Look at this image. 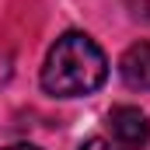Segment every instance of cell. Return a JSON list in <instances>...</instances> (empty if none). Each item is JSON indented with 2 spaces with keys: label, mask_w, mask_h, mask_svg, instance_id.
I'll use <instances>...</instances> for the list:
<instances>
[{
  "label": "cell",
  "mask_w": 150,
  "mask_h": 150,
  "mask_svg": "<svg viewBox=\"0 0 150 150\" xmlns=\"http://www.w3.org/2000/svg\"><path fill=\"white\" fill-rule=\"evenodd\" d=\"M108 77V59L101 45L84 32H67L52 42L45 67H42V87L52 98H84L94 94Z\"/></svg>",
  "instance_id": "cell-1"
},
{
  "label": "cell",
  "mask_w": 150,
  "mask_h": 150,
  "mask_svg": "<svg viewBox=\"0 0 150 150\" xmlns=\"http://www.w3.org/2000/svg\"><path fill=\"white\" fill-rule=\"evenodd\" d=\"M108 129H112L115 143L122 150H140V147H147V140H150L147 115L140 108H133V105H115L108 112Z\"/></svg>",
  "instance_id": "cell-2"
},
{
  "label": "cell",
  "mask_w": 150,
  "mask_h": 150,
  "mask_svg": "<svg viewBox=\"0 0 150 150\" xmlns=\"http://www.w3.org/2000/svg\"><path fill=\"white\" fill-rule=\"evenodd\" d=\"M119 74L129 87L136 91H150V42H136L122 52L119 59Z\"/></svg>",
  "instance_id": "cell-3"
},
{
  "label": "cell",
  "mask_w": 150,
  "mask_h": 150,
  "mask_svg": "<svg viewBox=\"0 0 150 150\" xmlns=\"http://www.w3.org/2000/svg\"><path fill=\"white\" fill-rule=\"evenodd\" d=\"M80 150H119V143L101 140V136H91V140H84V143H80Z\"/></svg>",
  "instance_id": "cell-4"
},
{
  "label": "cell",
  "mask_w": 150,
  "mask_h": 150,
  "mask_svg": "<svg viewBox=\"0 0 150 150\" xmlns=\"http://www.w3.org/2000/svg\"><path fill=\"white\" fill-rule=\"evenodd\" d=\"M0 150H38V147H28V143H14V147H0Z\"/></svg>",
  "instance_id": "cell-5"
}]
</instances>
